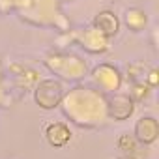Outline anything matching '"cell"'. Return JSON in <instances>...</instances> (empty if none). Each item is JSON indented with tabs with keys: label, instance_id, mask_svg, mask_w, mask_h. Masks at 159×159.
Returning a JSON list of instances; mask_svg holds the SVG:
<instances>
[{
	"label": "cell",
	"instance_id": "cell-1",
	"mask_svg": "<svg viewBox=\"0 0 159 159\" xmlns=\"http://www.w3.org/2000/svg\"><path fill=\"white\" fill-rule=\"evenodd\" d=\"M96 26H98L105 36H112V34H116V30H118V21H116V17H114L112 13L103 11V13L98 15Z\"/></svg>",
	"mask_w": 159,
	"mask_h": 159
},
{
	"label": "cell",
	"instance_id": "cell-2",
	"mask_svg": "<svg viewBox=\"0 0 159 159\" xmlns=\"http://www.w3.org/2000/svg\"><path fill=\"white\" fill-rule=\"evenodd\" d=\"M47 139L52 146H64L69 140V131L62 124H54L47 129Z\"/></svg>",
	"mask_w": 159,
	"mask_h": 159
},
{
	"label": "cell",
	"instance_id": "cell-3",
	"mask_svg": "<svg viewBox=\"0 0 159 159\" xmlns=\"http://www.w3.org/2000/svg\"><path fill=\"white\" fill-rule=\"evenodd\" d=\"M137 133H139V139L144 140V142H152L155 139V133H157V125L152 118H144L139 122L137 125Z\"/></svg>",
	"mask_w": 159,
	"mask_h": 159
}]
</instances>
